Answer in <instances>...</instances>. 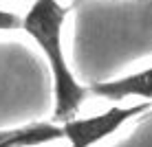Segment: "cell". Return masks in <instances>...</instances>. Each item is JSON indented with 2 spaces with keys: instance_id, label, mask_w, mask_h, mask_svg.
Listing matches in <instances>:
<instances>
[{
  "instance_id": "1",
  "label": "cell",
  "mask_w": 152,
  "mask_h": 147,
  "mask_svg": "<svg viewBox=\"0 0 152 147\" xmlns=\"http://www.w3.org/2000/svg\"><path fill=\"white\" fill-rule=\"evenodd\" d=\"M69 9L57 0H33L22 18V31L40 46L53 77V121L64 123L77 117L88 88L77 81L64 53V24Z\"/></svg>"
},
{
  "instance_id": "2",
  "label": "cell",
  "mask_w": 152,
  "mask_h": 147,
  "mask_svg": "<svg viewBox=\"0 0 152 147\" xmlns=\"http://www.w3.org/2000/svg\"><path fill=\"white\" fill-rule=\"evenodd\" d=\"M148 108H152V99L132 103V106H113L108 110L93 117H73L62 123L64 127V138L73 147H91L99 140L108 138L113 132H117L124 123L130 119L143 114Z\"/></svg>"
},
{
  "instance_id": "3",
  "label": "cell",
  "mask_w": 152,
  "mask_h": 147,
  "mask_svg": "<svg viewBox=\"0 0 152 147\" xmlns=\"http://www.w3.org/2000/svg\"><path fill=\"white\" fill-rule=\"evenodd\" d=\"M88 90H91V94H97V97L108 99V101H124L130 97L152 99V66L130 72V75L119 77V79L93 83V86H88Z\"/></svg>"
},
{
  "instance_id": "4",
  "label": "cell",
  "mask_w": 152,
  "mask_h": 147,
  "mask_svg": "<svg viewBox=\"0 0 152 147\" xmlns=\"http://www.w3.org/2000/svg\"><path fill=\"white\" fill-rule=\"evenodd\" d=\"M64 136V127L57 121H40L29 123L20 127L0 130V147H31V145H44Z\"/></svg>"
},
{
  "instance_id": "5",
  "label": "cell",
  "mask_w": 152,
  "mask_h": 147,
  "mask_svg": "<svg viewBox=\"0 0 152 147\" xmlns=\"http://www.w3.org/2000/svg\"><path fill=\"white\" fill-rule=\"evenodd\" d=\"M22 29V18L13 11L0 9V31H18Z\"/></svg>"
}]
</instances>
